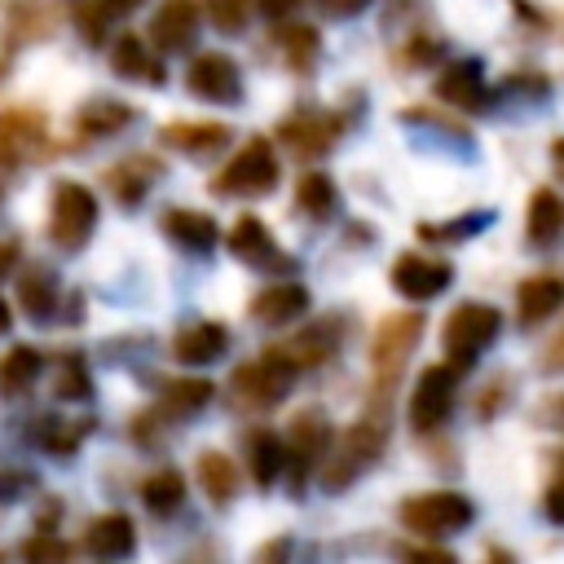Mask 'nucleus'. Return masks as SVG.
<instances>
[{"label": "nucleus", "instance_id": "1", "mask_svg": "<svg viewBox=\"0 0 564 564\" xmlns=\"http://www.w3.org/2000/svg\"><path fill=\"white\" fill-rule=\"evenodd\" d=\"M383 445H388V419H383V410L370 401V414L357 419V423L335 441V449H330V458H326V467H322V485H326V489L352 485L370 463H379Z\"/></svg>", "mask_w": 564, "mask_h": 564}, {"label": "nucleus", "instance_id": "2", "mask_svg": "<svg viewBox=\"0 0 564 564\" xmlns=\"http://www.w3.org/2000/svg\"><path fill=\"white\" fill-rule=\"evenodd\" d=\"M278 176H282V167H278V154H273L269 137H251V141L216 172L212 189H216L220 198H260V194H273V189H278Z\"/></svg>", "mask_w": 564, "mask_h": 564}, {"label": "nucleus", "instance_id": "3", "mask_svg": "<svg viewBox=\"0 0 564 564\" xmlns=\"http://www.w3.org/2000/svg\"><path fill=\"white\" fill-rule=\"evenodd\" d=\"M291 383H295V366L269 348L260 361H242L229 375V397L238 410H273V405H282Z\"/></svg>", "mask_w": 564, "mask_h": 564}, {"label": "nucleus", "instance_id": "4", "mask_svg": "<svg viewBox=\"0 0 564 564\" xmlns=\"http://www.w3.org/2000/svg\"><path fill=\"white\" fill-rule=\"evenodd\" d=\"M97 229V194L79 181H57L53 185V207H48V242L57 251H79Z\"/></svg>", "mask_w": 564, "mask_h": 564}, {"label": "nucleus", "instance_id": "5", "mask_svg": "<svg viewBox=\"0 0 564 564\" xmlns=\"http://www.w3.org/2000/svg\"><path fill=\"white\" fill-rule=\"evenodd\" d=\"M423 335V317L419 313H397L379 322V335L370 344V366H375V405L383 401V392H392V383L401 379V366L410 361V352L419 348Z\"/></svg>", "mask_w": 564, "mask_h": 564}, {"label": "nucleus", "instance_id": "6", "mask_svg": "<svg viewBox=\"0 0 564 564\" xmlns=\"http://www.w3.org/2000/svg\"><path fill=\"white\" fill-rule=\"evenodd\" d=\"M498 330H502V313L494 304H458V308H449V317L441 326V344L458 361V375L498 339Z\"/></svg>", "mask_w": 564, "mask_h": 564}, {"label": "nucleus", "instance_id": "7", "mask_svg": "<svg viewBox=\"0 0 564 564\" xmlns=\"http://www.w3.org/2000/svg\"><path fill=\"white\" fill-rule=\"evenodd\" d=\"M471 498H463L458 489H432V494H414L401 502V524L414 529L419 538H449L458 529L471 524Z\"/></svg>", "mask_w": 564, "mask_h": 564}, {"label": "nucleus", "instance_id": "8", "mask_svg": "<svg viewBox=\"0 0 564 564\" xmlns=\"http://www.w3.org/2000/svg\"><path fill=\"white\" fill-rule=\"evenodd\" d=\"M458 392V366H423L414 397H410V427L414 432H436L449 419Z\"/></svg>", "mask_w": 564, "mask_h": 564}, {"label": "nucleus", "instance_id": "9", "mask_svg": "<svg viewBox=\"0 0 564 564\" xmlns=\"http://www.w3.org/2000/svg\"><path fill=\"white\" fill-rule=\"evenodd\" d=\"M185 88L198 97V101H212V106H234L242 97V70L234 57L225 53H198L185 70Z\"/></svg>", "mask_w": 564, "mask_h": 564}, {"label": "nucleus", "instance_id": "10", "mask_svg": "<svg viewBox=\"0 0 564 564\" xmlns=\"http://www.w3.org/2000/svg\"><path fill=\"white\" fill-rule=\"evenodd\" d=\"M198 26H203V9L194 0H163L150 18V44L159 53H185L194 48Z\"/></svg>", "mask_w": 564, "mask_h": 564}, {"label": "nucleus", "instance_id": "11", "mask_svg": "<svg viewBox=\"0 0 564 564\" xmlns=\"http://www.w3.org/2000/svg\"><path fill=\"white\" fill-rule=\"evenodd\" d=\"M70 18L66 0H13L9 18H4V35L13 44H40L48 35H57V26Z\"/></svg>", "mask_w": 564, "mask_h": 564}, {"label": "nucleus", "instance_id": "12", "mask_svg": "<svg viewBox=\"0 0 564 564\" xmlns=\"http://www.w3.org/2000/svg\"><path fill=\"white\" fill-rule=\"evenodd\" d=\"M278 137H282V145H286L295 159H317V154H326V150L335 145L339 119L326 115V110H295L291 119H282Z\"/></svg>", "mask_w": 564, "mask_h": 564}, {"label": "nucleus", "instance_id": "13", "mask_svg": "<svg viewBox=\"0 0 564 564\" xmlns=\"http://www.w3.org/2000/svg\"><path fill=\"white\" fill-rule=\"evenodd\" d=\"M449 282H454V269H449L445 260H432V256L405 251V256H397V264H392V286H397L405 300H432V295H441Z\"/></svg>", "mask_w": 564, "mask_h": 564}, {"label": "nucleus", "instance_id": "14", "mask_svg": "<svg viewBox=\"0 0 564 564\" xmlns=\"http://www.w3.org/2000/svg\"><path fill=\"white\" fill-rule=\"evenodd\" d=\"M335 348H339V317H322V322H313V326L286 335L282 344H273V352L286 357L295 370H308V366L326 361Z\"/></svg>", "mask_w": 564, "mask_h": 564}, {"label": "nucleus", "instance_id": "15", "mask_svg": "<svg viewBox=\"0 0 564 564\" xmlns=\"http://www.w3.org/2000/svg\"><path fill=\"white\" fill-rule=\"evenodd\" d=\"M436 97L449 101V106H458V110H485L494 93H489V84H485L480 62H476V57H463V62H454V66L441 70Z\"/></svg>", "mask_w": 564, "mask_h": 564}, {"label": "nucleus", "instance_id": "16", "mask_svg": "<svg viewBox=\"0 0 564 564\" xmlns=\"http://www.w3.org/2000/svg\"><path fill=\"white\" fill-rule=\"evenodd\" d=\"M229 251L251 269H286L291 264V256H282L273 247V238H269L260 216H238V225L229 229Z\"/></svg>", "mask_w": 564, "mask_h": 564}, {"label": "nucleus", "instance_id": "17", "mask_svg": "<svg viewBox=\"0 0 564 564\" xmlns=\"http://www.w3.org/2000/svg\"><path fill=\"white\" fill-rule=\"evenodd\" d=\"M84 551L97 560H128L137 551V524L123 511H106L84 529Z\"/></svg>", "mask_w": 564, "mask_h": 564}, {"label": "nucleus", "instance_id": "18", "mask_svg": "<svg viewBox=\"0 0 564 564\" xmlns=\"http://www.w3.org/2000/svg\"><path fill=\"white\" fill-rule=\"evenodd\" d=\"M326 436H330L326 414L304 410V414L291 419V427H286V463H295V476H308L313 471L317 454L326 449Z\"/></svg>", "mask_w": 564, "mask_h": 564}, {"label": "nucleus", "instance_id": "19", "mask_svg": "<svg viewBox=\"0 0 564 564\" xmlns=\"http://www.w3.org/2000/svg\"><path fill=\"white\" fill-rule=\"evenodd\" d=\"M225 348H229V330L220 322H194L172 339V357L181 366H212L225 357Z\"/></svg>", "mask_w": 564, "mask_h": 564}, {"label": "nucleus", "instance_id": "20", "mask_svg": "<svg viewBox=\"0 0 564 564\" xmlns=\"http://www.w3.org/2000/svg\"><path fill=\"white\" fill-rule=\"evenodd\" d=\"M163 234H167L176 247H185V251H194V256H207V251L216 247V238H220V225H216L207 212L167 207V212H163Z\"/></svg>", "mask_w": 564, "mask_h": 564}, {"label": "nucleus", "instance_id": "21", "mask_svg": "<svg viewBox=\"0 0 564 564\" xmlns=\"http://www.w3.org/2000/svg\"><path fill=\"white\" fill-rule=\"evenodd\" d=\"M132 119H137V110L128 101H119V97H93V101H84L75 110V132L88 137V141H97V137L123 132Z\"/></svg>", "mask_w": 564, "mask_h": 564}, {"label": "nucleus", "instance_id": "22", "mask_svg": "<svg viewBox=\"0 0 564 564\" xmlns=\"http://www.w3.org/2000/svg\"><path fill=\"white\" fill-rule=\"evenodd\" d=\"M159 141L167 150H181V154H212L220 145H229V128L225 123H198V119H176V123H163L159 128Z\"/></svg>", "mask_w": 564, "mask_h": 564}, {"label": "nucleus", "instance_id": "23", "mask_svg": "<svg viewBox=\"0 0 564 564\" xmlns=\"http://www.w3.org/2000/svg\"><path fill=\"white\" fill-rule=\"evenodd\" d=\"M242 449H247L251 480H256L260 489H269V485L282 476V467H286V436H278V432H269V427H256V432L242 436Z\"/></svg>", "mask_w": 564, "mask_h": 564}, {"label": "nucleus", "instance_id": "24", "mask_svg": "<svg viewBox=\"0 0 564 564\" xmlns=\"http://www.w3.org/2000/svg\"><path fill=\"white\" fill-rule=\"evenodd\" d=\"M524 238L533 247H555L564 238V198L555 189H533L529 212H524Z\"/></svg>", "mask_w": 564, "mask_h": 564}, {"label": "nucleus", "instance_id": "25", "mask_svg": "<svg viewBox=\"0 0 564 564\" xmlns=\"http://www.w3.org/2000/svg\"><path fill=\"white\" fill-rule=\"evenodd\" d=\"M18 308L31 322H53L57 313V273L44 264H31L18 273Z\"/></svg>", "mask_w": 564, "mask_h": 564}, {"label": "nucleus", "instance_id": "26", "mask_svg": "<svg viewBox=\"0 0 564 564\" xmlns=\"http://www.w3.org/2000/svg\"><path fill=\"white\" fill-rule=\"evenodd\" d=\"M304 308H308V291H304L300 282L264 286V291L251 300V317H256L260 326H286V322H295Z\"/></svg>", "mask_w": 564, "mask_h": 564}, {"label": "nucleus", "instance_id": "27", "mask_svg": "<svg viewBox=\"0 0 564 564\" xmlns=\"http://www.w3.org/2000/svg\"><path fill=\"white\" fill-rule=\"evenodd\" d=\"M110 70L123 75V79L163 84V62H159V53H150V44L141 35H119L110 44Z\"/></svg>", "mask_w": 564, "mask_h": 564}, {"label": "nucleus", "instance_id": "28", "mask_svg": "<svg viewBox=\"0 0 564 564\" xmlns=\"http://www.w3.org/2000/svg\"><path fill=\"white\" fill-rule=\"evenodd\" d=\"M159 176H163V167H159L154 159L132 154V159H123V163H115V167L106 172V185L115 189V198H119L123 207H137V203L145 198V189H150Z\"/></svg>", "mask_w": 564, "mask_h": 564}, {"label": "nucleus", "instance_id": "29", "mask_svg": "<svg viewBox=\"0 0 564 564\" xmlns=\"http://www.w3.org/2000/svg\"><path fill=\"white\" fill-rule=\"evenodd\" d=\"M44 375V357L31 348V344H18L0 357V397L4 401H18L35 388V379Z\"/></svg>", "mask_w": 564, "mask_h": 564}, {"label": "nucleus", "instance_id": "30", "mask_svg": "<svg viewBox=\"0 0 564 564\" xmlns=\"http://www.w3.org/2000/svg\"><path fill=\"white\" fill-rule=\"evenodd\" d=\"M516 300H520V322H524V326H538V322H546V317L564 304V278L538 273V278L520 282Z\"/></svg>", "mask_w": 564, "mask_h": 564}, {"label": "nucleus", "instance_id": "31", "mask_svg": "<svg viewBox=\"0 0 564 564\" xmlns=\"http://www.w3.org/2000/svg\"><path fill=\"white\" fill-rule=\"evenodd\" d=\"M198 485H203V494H207L216 507H225V502L238 498L242 476H238V467H234L229 454H220V449H203V454H198Z\"/></svg>", "mask_w": 564, "mask_h": 564}, {"label": "nucleus", "instance_id": "32", "mask_svg": "<svg viewBox=\"0 0 564 564\" xmlns=\"http://www.w3.org/2000/svg\"><path fill=\"white\" fill-rule=\"evenodd\" d=\"M212 397H216V388L207 379H172L159 392L154 414H163V419H194L203 405H212Z\"/></svg>", "mask_w": 564, "mask_h": 564}, {"label": "nucleus", "instance_id": "33", "mask_svg": "<svg viewBox=\"0 0 564 564\" xmlns=\"http://www.w3.org/2000/svg\"><path fill=\"white\" fill-rule=\"evenodd\" d=\"M35 445L44 449V454H57V458H66V454H75L79 449V441L93 432V419H40L35 427Z\"/></svg>", "mask_w": 564, "mask_h": 564}, {"label": "nucleus", "instance_id": "34", "mask_svg": "<svg viewBox=\"0 0 564 564\" xmlns=\"http://www.w3.org/2000/svg\"><path fill=\"white\" fill-rule=\"evenodd\" d=\"M141 502H145L154 516H172V511L185 502V476H181L176 467L150 471L145 485H141Z\"/></svg>", "mask_w": 564, "mask_h": 564}, {"label": "nucleus", "instance_id": "35", "mask_svg": "<svg viewBox=\"0 0 564 564\" xmlns=\"http://www.w3.org/2000/svg\"><path fill=\"white\" fill-rule=\"evenodd\" d=\"M53 397L57 401H88L93 397V379H88V361L79 352H62L53 366Z\"/></svg>", "mask_w": 564, "mask_h": 564}, {"label": "nucleus", "instance_id": "36", "mask_svg": "<svg viewBox=\"0 0 564 564\" xmlns=\"http://www.w3.org/2000/svg\"><path fill=\"white\" fill-rule=\"evenodd\" d=\"M295 203L308 216H330L335 212V181L326 172H304L295 185Z\"/></svg>", "mask_w": 564, "mask_h": 564}, {"label": "nucleus", "instance_id": "37", "mask_svg": "<svg viewBox=\"0 0 564 564\" xmlns=\"http://www.w3.org/2000/svg\"><path fill=\"white\" fill-rule=\"evenodd\" d=\"M115 13L101 4V0H75L70 4V22H75V31L88 40V44H101L106 40V22H110Z\"/></svg>", "mask_w": 564, "mask_h": 564}, {"label": "nucleus", "instance_id": "38", "mask_svg": "<svg viewBox=\"0 0 564 564\" xmlns=\"http://www.w3.org/2000/svg\"><path fill=\"white\" fill-rule=\"evenodd\" d=\"M22 560L26 564H66L70 560V546L57 533H31L22 542Z\"/></svg>", "mask_w": 564, "mask_h": 564}, {"label": "nucleus", "instance_id": "39", "mask_svg": "<svg viewBox=\"0 0 564 564\" xmlns=\"http://www.w3.org/2000/svg\"><path fill=\"white\" fill-rule=\"evenodd\" d=\"M282 44H286V57H291L295 70H304V66L317 57V48H322V40H317L313 26H286V31H282Z\"/></svg>", "mask_w": 564, "mask_h": 564}, {"label": "nucleus", "instance_id": "40", "mask_svg": "<svg viewBox=\"0 0 564 564\" xmlns=\"http://www.w3.org/2000/svg\"><path fill=\"white\" fill-rule=\"evenodd\" d=\"M207 13L220 31H242L247 13H251V0H207Z\"/></svg>", "mask_w": 564, "mask_h": 564}, {"label": "nucleus", "instance_id": "41", "mask_svg": "<svg viewBox=\"0 0 564 564\" xmlns=\"http://www.w3.org/2000/svg\"><path fill=\"white\" fill-rule=\"evenodd\" d=\"M489 216L485 212H476V216H463V220H449V225H419V234L423 238H432V242H449V238H463V234H471V225H485Z\"/></svg>", "mask_w": 564, "mask_h": 564}, {"label": "nucleus", "instance_id": "42", "mask_svg": "<svg viewBox=\"0 0 564 564\" xmlns=\"http://www.w3.org/2000/svg\"><path fill=\"white\" fill-rule=\"evenodd\" d=\"M31 489H35V476H31V471H13V467H4V471H0V507H4V502L26 498Z\"/></svg>", "mask_w": 564, "mask_h": 564}, {"label": "nucleus", "instance_id": "43", "mask_svg": "<svg viewBox=\"0 0 564 564\" xmlns=\"http://www.w3.org/2000/svg\"><path fill=\"white\" fill-rule=\"evenodd\" d=\"M401 564H458L445 546H401Z\"/></svg>", "mask_w": 564, "mask_h": 564}, {"label": "nucleus", "instance_id": "44", "mask_svg": "<svg viewBox=\"0 0 564 564\" xmlns=\"http://www.w3.org/2000/svg\"><path fill=\"white\" fill-rule=\"evenodd\" d=\"M370 0H317V13H326V18H352V13H361Z\"/></svg>", "mask_w": 564, "mask_h": 564}, {"label": "nucleus", "instance_id": "45", "mask_svg": "<svg viewBox=\"0 0 564 564\" xmlns=\"http://www.w3.org/2000/svg\"><path fill=\"white\" fill-rule=\"evenodd\" d=\"M546 516H551L555 524H564V480H555V485L546 489Z\"/></svg>", "mask_w": 564, "mask_h": 564}, {"label": "nucleus", "instance_id": "46", "mask_svg": "<svg viewBox=\"0 0 564 564\" xmlns=\"http://www.w3.org/2000/svg\"><path fill=\"white\" fill-rule=\"evenodd\" d=\"M18 242H0V278H9L13 273V264H18Z\"/></svg>", "mask_w": 564, "mask_h": 564}, {"label": "nucleus", "instance_id": "47", "mask_svg": "<svg viewBox=\"0 0 564 564\" xmlns=\"http://www.w3.org/2000/svg\"><path fill=\"white\" fill-rule=\"evenodd\" d=\"M295 4H300V0H260V9H264L269 18H286Z\"/></svg>", "mask_w": 564, "mask_h": 564}, {"label": "nucleus", "instance_id": "48", "mask_svg": "<svg viewBox=\"0 0 564 564\" xmlns=\"http://www.w3.org/2000/svg\"><path fill=\"white\" fill-rule=\"evenodd\" d=\"M101 4H106L110 13H132V9H141L145 0H101Z\"/></svg>", "mask_w": 564, "mask_h": 564}, {"label": "nucleus", "instance_id": "49", "mask_svg": "<svg viewBox=\"0 0 564 564\" xmlns=\"http://www.w3.org/2000/svg\"><path fill=\"white\" fill-rule=\"evenodd\" d=\"M551 154H555V167H560V172H564V137H560V141H555V145H551Z\"/></svg>", "mask_w": 564, "mask_h": 564}, {"label": "nucleus", "instance_id": "50", "mask_svg": "<svg viewBox=\"0 0 564 564\" xmlns=\"http://www.w3.org/2000/svg\"><path fill=\"white\" fill-rule=\"evenodd\" d=\"M9 330V308H4V300H0V335Z\"/></svg>", "mask_w": 564, "mask_h": 564}, {"label": "nucleus", "instance_id": "51", "mask_svg": "<svg viewBox=\"0 0 564 564\" xmlns=\"http://www.w3.org/2000/svg\"><path fill=\"white\" fill-rule=\"evenodd\" d=\"M485 564H511V560H507V555H502V551H494V555H489V560H485Z\"/></svg>", "mask_w": 564, "mask_h": 564}, {"label": "nucleus", "instance_id": "52", "mask_svg": "<svg viewBox=\"0 0 564 564\" xmlns=\"http://www.w3.org/2000/svg\"><path fill=\"white\" fill-rule=\"evenodd\" d=\"M0 154H4V141H0Z\"/></svg>", "mask_w": 564, "mask_h": 564}]
</instances>
